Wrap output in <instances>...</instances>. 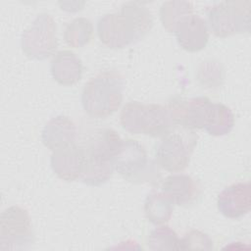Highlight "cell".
I'll use <instances>...</instances> for the list:
<instances>
[{
	"mask_svg": "<svg viewBox=\"0 0 251 251\" xmlns=\"http://www.w3.org/2000/svg\"><path fill=\"white\" fill-rule=\"evenodd\" d=\"M152 26V15L144 4L126 2L118 12L104 15L98 20L97 34L107 47L122 49L143 39Z\"/></svg>",
	"mask_w": 251,
	"mask_h": 251,
	"instance_id": "1",
	"label": "cell"
},
{
	"mask_svg": "<svg viewBox=\"0 0 251 251\" xmlns=\"http://www.w3.org/2000/svg\"><path fill=\"white\" fill-rule=\"evenodd\" d=\"M124 84V77L118 71L100 72L88 80L82 89L83 110L96 119H105L113 115L122 104Z\"/></svg>",
	"mask_w": 251,
	"mask_h": 251,
	"instance_id": "2",
	"label": "cell"
},
{
	"mask_svg": "<svg viewBox=\"0 0 251 251\" xmlns=\"http://www.w3.org/2000/svg\"><path fill=\"white\" fill-rule=\"evenodd\" d=\"M122 127L132 134L152 137L164 136L173 128L168 110L160 104H142L137 101L126 103L120 115Z\"/></svg>",
	"mask_w": 251,
	"mask_h": 251,
	"instance_id": "3",
	"label": "cell"
},
{
	"mask_svg": "<svg viewBox=\"0 0 251 251\" xmlns=\"http://www.w3.org/2000/svg\"><path fill=\"white\" fill-rule=\"evenodd\" d=\"M197 139L198 136L192 129L173 126L162 136L156 148V163L171 173L185 170L189 165Z\"/></svg>",
	"mask_w": 251,
	"mask_h": 251,
	"instance_id": "4",
	"label": "cell"
},
{
	"mask_svg": "<svg viewBox=\"0 0 251 251\" xmlns=\"http://www.w3.org/2000/svg\"><path fill=\"white\" fill-rule=\"evenodd\" d=\"M251 1L231 0L207 8V20L214 35L225 38L250 31Z\"/></svg>",
	"mask_w": 251,
	"mask_h": 251,
	"instance_id": "5",
	"label": "cell"
},
{
	"mask_svg": "<svg viewBox=\"0 0 251 251\" xmlns=\"http://www.w3.org/2000/svg\"><path fill=\"white\" fill-rule=\"evenodd\" d=\"M113 162L118 174L129 182L154 181L160 176L155 164L149 159L145 147L133 139L122 141Z\"/></svg>",
	"mask_w": 251,
	"mask_h": 251,
	"instance_id": "6",
	"label": "cell"
},
{
	"mask_svg": "<svg viewBox=\"0 0 251 251\" xmlns=\"http://www.w3.org/2000/svg\"><path fill=\"white\" fill-rule=\"evenodd\" d=\"M34 243V232L28 212L11 206L1 213L0 250H25Z\"/></svg>",
	"mask_w": 251,
	"mask_h": 251,
	"instance_id": "7",
	"label": "cell"
},
{
	"mask_svg": "<svg viewBox=\"0 0 251 251\" xmlns=\"http://www.w3.org/2000/svg\"><path fill=\"white\" fill-rule=\"evenodd\" d=\"M23 52L30 59L45 60L58 47L56 24L47 13H41L23 32L21 38Z\"/></svg>",
	"mask_w": 251,
	"mask_h": 251,
	"instance_id": "8",
	"label": "cell"
},
{
	"mask_svg": "<svg viewBox=\"0 0 251 251\" xmlns=\"http://www.w3.org/2000/svg\"><path fill=\"white\" fill-rule=\"evenodd\" d=\"M211 103L204 96L173 99L167 106L173 126L192 130L203 128Z\"/></svg>",
	"mask_w": 251,
	"mask_h": 251,
	"instance_id": "9",
	"label": "cell"
},
{
	"mask_svg": "<svg viewBox=\"0 0 251 251\" xmlns=\"http://www.w3.org/2000/svg\"><path fill=\"white\" fill-rule=\"evenodd\" d=\"M85 148L71 144L53 151L51 168L55 175L66 181H75L80 178L84 168Z\"/></svg>",
	"mask_w": 251,
	"mask_h": 251,
	"instance_id": "10",
	"label": "cell"
},
{
	"mask_svg": "<svg viewBox=\"0 0 251 251\" xmlns=\"http://www.w3.org/2000/svg\"><path fill=\"white\" fill-rule=\"evenodd\" d=\"M219 212L228 219H239L250 212V182H236L224 188L218 196Z\"/></svg>",
	"mask_w": 251,
	"mask_h": 251,
	"instance_id": "11",
	"label": "cell"
},
{
	"mask_svg": "<svg viewBox=\"0 0 251 251\" xmlns=\"http://www.w3.org/2000/svg\"><path fill=\"white\" fill-rule=\"evenodd\" d=\"M162 191L175 205L187 207L194 204L201 194L198 182L185 174L168 176L162 183Z\"/></svg>",
	"mask_w": 251,
	"mask_h": 251,
	"instance_id": "12",
	"label": "cell"
},
{
	"mask_svg": "<svg viewBox=\"0 0 251 251\" xmlns=\"http://www.w3.org/2000/svg\"><path fill=\"white\" fill-rule=\"evenodd\" d=\"M114 162L109 156L87 146L85 147L84 168L79 180L89 186H99L106 183L114 172Z\"/></svg>",
	"mask_w": 251,
	"mask_h": 251,
	"instance_id": "13",
	"label": "cell"
},
{
	"mask_svg": "<svg viewBox=\"0 0 251 251\" xmlns=\"http://www.w3.org/2000/svg\"><path fill=\"white\" fill-rule=\"evenodd\" d=\"M75 137L76 126L75 123L66 116H57L49 120L41 133L43 144L51 151L74 144Z\"/></svg>",
	"mask_w": 251,
	"mask_h": 251,
	"instance_id": "14",
	"label": "cell"
},
{
	"mask_svg": "<svg viewBox=\"0 0 251 251\" xmlns=\"http://www.w3.org/2000/svg\"><path fill=\"white\" fill-rule=\"evenodd\" d=\"M175 34L178 45L187 52L204 49L209 40L206 21L194 14L179 25Z\"/></svg>",
	"mask_w": 251,
	"mask_h": 251,
	"instance_id": "15",
	"label": "cell"
},
{
	"mask_svg": "<svg viewBox=\"0 0 251 251\" xmlns=\"http://www.w3.org/2000/svg\"><path fill=\"white\" fill-rule=\"evenodd\" d=\"M82 71L81 60L70 50L57 52L50 64L52 77L64 86H72L77 83L81 79Z\"/></svg>",
	"mask_w": 251,
	"mask_h": 251,
	"instance_id": "16",
	"label": "cell"
},
{
	"mask_svg": "<svg viewBox=\"0 0 251 251\" xmlns=\"http://www.w3.org/2000/svg\"><path fill=\"white\" fill-rule=\"evenodd\" d=\"M233 126L234 116L230 108L222 103H211L203 128L213 136H223Z\"/></svg>",
	"mask_w": 251,
	"mask_h": 251,
	"instance_id": "17",
	"label": "cell"
},
{
	"mask_svg": "<svg viewBox=\"0 0 251 251\" xmlns=\"http://www.w3.org/2000/svg\"><path fill=\"white\" fill-rule=\"evenodd\" d=\"M174 205L170 197L163 191L153 190L147 195L144 203L146 219L155 226L166 224L172 218Z\"/></svg>",
	"mask_w": 251,
	"mask_h": 251,
	"instance_id": "18",
	"label": "cell"
},
{
	"mask_svg": "<svg viewBox=\"0 0 251 251\" xmlns=\"http://www.w3.org/2000/svg\"><path fill=\"white\" fill-rule=\"evenodd\" d=\"M159 15L165 29L176 33L179 25L193 15V5L188 1H167L162 4Z\"/></svg>",
	"mask_w": 251,
	"mask_h": 251,
	"instance_id": "19",
	"label": "cell"
},
{
	"mask_svg": "<svg viewBox=\"0 0 251 251\" xmlns=\"http://www.w3.org/2000/svg\"><path fill=\"white\" fill-rule=\"evenodd\" d=\"M93 35L92 23L84 18L79 17L70 22L64 30L65 42L74 48L83 47L88 44Z\"/></svg>",
	"mask_w": 251,
	"mask_h": 251,
	"instance_id": "20",
	"label": "cell"
},
{
	"mask_svg": "<svg viewBox=\"0 0 251 251\" xmlns=\"http://www.w3.org/2000/svg\"><path fill=\"white\" fill-rule=\"evenodd\" d=\"M148 247L153 251L180 250V238L169 226L152 229L148 236Z\"/></svg>",
	"mask_w": 251,
	"mask_h": 251,
	"instance_id": "21",
	"label": "cell"
},
{
	"mask_svg": "<svg viewBox=\"0 0 251 251\" xmlns=\"http://www.w3.org/2000/svg\"><path fill=\"white\" fill-rule=\"evenodd\" d=\"M214 244L210 236L200 230L191 229L180 238V250H213Z\"/></svg>",
	"mask_w": 251,
	"mask_h": 251,
	"instance_id": "22",
	"label": "cell"
}]
</instances>
